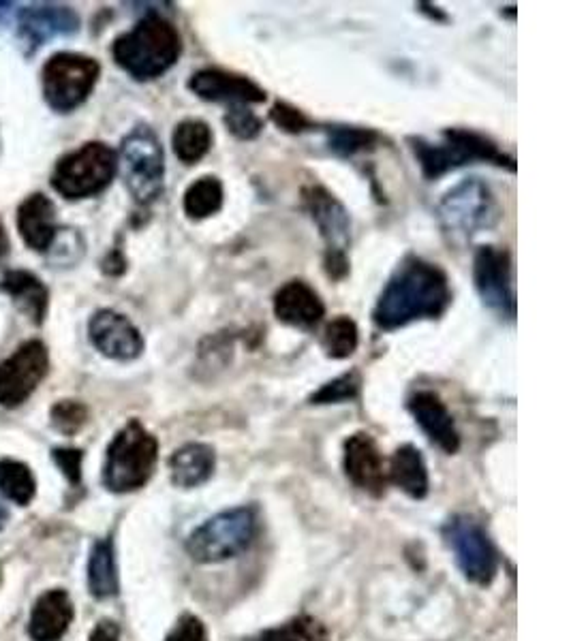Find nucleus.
I'll return each instance as SVG.
<instances>
[{
	"mask_svg": "<svg viewBox=\"0 0 571 641\" xmlns=\"http://www.w3.org/2000/svg\"><path fill=\"white\" fill-rule=\"evenodd\" d=\"M452 304L450 278L437 263L407 255L385 283L373 310L379 330L394 332L415 321L439 319Z\"/></svg>",
	"mask_w": 571,
	"mask_h": 641,
	"instance_id": "f257e3e1",
	"label": "nucleus"
},
{
	"mask_svg": "<svg viewBox=\"0 0 571 641\" xmlns=\"http://www.w3.org/2000/svg\"><path fill=\"white\" fill-rule=\"evenodd\" d=\"M116 65L133 80L150 82L172 69L182 54L178 28L163 15L150 13L112 45Z\"/></svg>",
	"mask_w": 571,
	"mask_h": 641,
	"instance_id": "f03ea898",
	"label": "nucleus"
},
{
	"mask_svg": "<svg viewBox=\"0 0 571 641\" xmlns=\"http://www.w3.org/2000/svg\"><path fill=\"white\" fill-rule=\"evenodd\" d=\"M407 144L415 161L420 163L426 180H439L447 171L477 161L516 171V161L512 156L501 152L490 137L469 129H445L439 142H428L426 137H407Z\"/></svg>",
	"mask_w": 571,
	"mask_h": 641,
	"instance_id": "7ed1b4c3",
	"label": "nucleus"
},
{
	"mask_svg": "<svg viewBox=\"0 0 571 641\" xmlns=\"http://www.w3.org/2000/svg\"><path fill=\"white\" fill-rule=\"evenodd\" d=\"M157 458L159 441L144 428L142 421L131 419L107 447L103 464L105 488L116 494L144 488L154 473Z\"/></svg>",
	"mask_w": 571,
	"mask_h": 641,
	"instance_id": "20e7f679",
	"label": "nucleus"
},
{
	"mask_svg": "<svg viewBox=\"0 0 571 641\" xmlns=\"http://www.w3.org/2000/svg\"><path fill=\"white\" fill-rule=\"evenodd\" d=\"M437 216L445 236L458 242L471 240L480 231L495 227L501 218V208L484 180L467 178L445 193Z\"/></svg>",
	"mask_w": 571,
	"mask_h": 641,
	"instance_id": "39448f33",
	"label": "nucleus"
},
{
	"mask_svg": "<svg viewBox=\"0 0 571 641\" xmlns=\"http://www.w3.org/2000/svg\"><path fill=\"white\" fill-rule=\"evenodd\" d=\"M257 537V515L251 507L227 509L212 515L187 539V552L195 562L216 565L246 552Z\"/></svg>",
	"mask_w": 571,
	"mask_h": 641,
	"instance_id": "423d86ee",
	"label": "nucleus"
},
{
	"mask_svg": "<svg viewBox=\"0 0 571 641\" xmlns=\"http://www.w3.org/2000/svg\"><path fill=\"white\" fill-rule=\"evenodd\" d=\"M118 156L120 176L125 180L127 191L140 206H150L163 193L165 180V154L148 124L137 127L122 139Z\"/></svg>",
	"mask_w": 571,
	"mask_h": 641,
	"instance_id": "0eeeda50",
	"label": "nucleus"
},
{
	"mask_svg": "<svg viewBox=\"0 0 571 641\" xmlns=\"http://www.w3.org/2000/svg\"><path fill=\"white\" fill-rule=\"evenodd\" d=\"M118 171L116 152L103 142H88L58 159L52 186L65 199H88L103 193Z\"/></svg>",
	"mask_w": 571,
	"mask_h": 641,
	"instance_id": "6e6552de",
	"label": "nucleus"
},
{
	"mask_svg": "<svg viewBox=\"0 0 571 641\" xmlns=\"http://www.w3.org/2000/svg\"><path fill=\"white\" fill-rule=\"evenodd\" d=\"M101 65L90 56L60 52L45 62L41 82L43 97L54 112L67 114L80 107L95 90Z\"/></svg>",
	"mask_w": 571,
	"mask_h": 641,
	"instance_id": "1a4fd4ad",
	"label": "nucleus"
},
{
	"mask_svg": "<svg viewBox=\"0 0 571 641\" xmlns=\"http://www.w3.org/2000/svg\"><path fill=\"white\" fill-rule=\"evenodd\" d=\"M302 208L313 218L326 242V272L343 280L349 274L347 248L351 244V216L326 186L308 184L302 189Z\"/></svg>",
	"mask_w": 571,
	"mask_h": 641,
	"instance_id": "9d476101",
	"label": "nucleus"
},
{
	"mask_svg": "<svg viewBox=\"0 0 571 641\" xmlns=\"http://www.w3.org/2000/svg\"><path fill=\"white\" fill-rule=\"evenodd\" d=\"M443 539L456 556L460 571L473 584L488 586L497 575V552L486 530L467 515H456L443 528Z\"/></svg>",
	"mask_w": 571,
	"mask_h": 641,
	"instance_id": "9b49d317",
	"label": "nucleus"
},
{
	"mask_svg": "<svg viewBox=\"0 0 571 641\" xmlns=\"http://www.w3.org/2000/svg\"><path fill=\"white\" fill-rule=\"evenodd\" d=\"M50 351L41 340H28L0 362V404L7 409L24 404L48 377Z\"/></svg>",
	"mask_w": 571,
	"mask_h": 641,
	"instance_id": "f8f14e48",
	"label": "nucleus"
},
{
	"mask_svg": "<svg viewBox=\"0 0 571 641\" xmlns=\"http://www.w3.org/2000/svg\"><path fill=\"white\" fill-rule=\"evenodd\" d=\"M473 280L482 302L499 317H516V295L512 287V259L501 246L477 248L473 259Z\"/></svg>",
	"mask_w": 571,
	"mask_h": 641,
	"instance_id": "ddd939ff",
	"label": "nucleus"
},
{
	"mask_svg": "<svg viewBox=\"0 0 571 641\" xmlns=\"http://www.w3.org/2000/svg\"><path fill=\"white\" fill-rule=\"evenodd\" d=\"M88 336L101 355L116 359V362H133L144 353V338L140 330L129 317L112 308L97 310L90 317Z\"/></svg>",
	"mask_w": 571,
	"mask_h": 641,
	"instance_id": "4468645a",
	"label": "nucleus"
},
{
	"mask_svg": "<svg viewBox=\"0 0 571 641\" xmlns=\"http://www.w3.org/2000/svg\"><path fill=\"white\" fill-rule=\"evenodd\" d=\"M189 90L195 97L210 103H225L227 107L236 105H259L268 99L266 90L244 75L229 73L216 67L199 69L191 75Z\"/></svg>",
	"mask_w": 571,
	"mask_h": 641,
	"instance_id": "2eb2a0df",
	"label": "nucleus"
},
{
	"mask_svg": "<svg viewBox=\"0 0 571 641\" xmlns=\"http://www.w3.org/2000/svg\"><path fill=\"white\" fill-rule=\"evenodd\" d=\"M80 30V15L71 7L35 3L18 15V37L28 50H39L41 45L56 37H69Z\"/></svg>",
	"mask_w": 571,
	"mask_h": 641,
	"instance_id": "dca6fc26",
	"label": "nucleus"
},
{
	"mask_svg": "<svg viewBox=\"0 0 571 641\" xmlns=\"http://www.w3.org/2000/svg\"><path fill=\"white\" fill-rule=\"evenodd\" d=\"M343 466L347 477L356 486L373 496H381L388 486V468L375 443V439L366 432L351 434L345 441Z\"/></svg>",
	"mask_w": 571,
	"mask_h": 641,
	"instance_id": "f3484780",
	"label": "nucleus"
},
{
	"mask_svg": "<svg viewBox=\"0 0 571 641\" xmlns=\"http://www.w3.org/2000/svg\"><path fill=\"white\" fill-rule=\"evenodd\" d=\"M274 315L289 327L313 332L326 317V304L304 280H289L274 293Z\"/></svg>",
	"mask_w": 571,
	"mask_h": 641,
	"instance_id": "a211bd4d",
	"label": "nucleus"
},
{
	"mask_svg": "<svg viewBox=\"0 0 571 641\" xmlns=\"http://www.w3.org/2000/svg\"><path fill=\"white\" fill-rule=\"evenodd\" d=\"M407 409L432 445H437L445 453L458 451L460 434L450 409H447L439 394L430 392V389H420L407 400Z\"/></svg>",
	"mask_w": 571,
	"mask_h": 641,
	"instance_id": "6ab92c4d",
	"label": "nucleus"
},
{
	"mask_svg": "<svg viewBox=\"0 0 571 641\" xmlns=\"http://www.w3.org/2000/svg\"><path fill=\"white\" fill-rule=\"evenodd\" d=\"M73 620V603L65 590H50L39 597L28 620L33 641H60Z\"/></svg>",
	"mask_w": 571,
	"mask_h": 641,
	"instance_id": "aec40b11",
	"label": "nucleus"
},
{
	"mask_svg": "<svg viewBox=\"0 0 571 641\" xmlns=\"http://www.w3.org/2000/svg\"><path fill=\"white\" fill-rule=\"evenodd\" d=\"M54 214V203L41 193L30 195L20 203L18 229L28 248L39 250V253H48V248L52 246L58 231Z\"/></svg>",
	"mask_w": 571,
	"mask_h": 641,
	"instance_id": "412c9836",
	"label": "nucleus"
},
{
	"mask_svg": "<svg viewBox=\"0 0 571 641\" xmlns=\"http://www.w3.org/2000/svg\"><path fill=\"white\" fill-rule=\"evenodd\" d=\"M216 466L214 449L204 443H187L176 449L169 458V473H172L174 486L182 490L199 488L206 483Z\"/></svg>",
	"mask_w": 571,
	"mask_h": 641,
	"instance_id": "4be33fe9",
	"label": "nucleus"
},
{
	"mask_svg": "<svg viewBox=\"0 0 571 641\" xmlns=\"http://www.w3.org/2000/svg\"><path fill=\"white\" fill-rule=\"evenodd\" d=\"M0 289L11 297L15 306H18L30 321L37 325L43 323L50 306V291L43 285L39 276L26 270H11L5 274Z\"/></svg>",
	"mask_w": 571,
	"mask_h": 641,
	"instance_id": "5701e85b",
	"label": "nucleus"
},
{
	"mask_svg": "<svg viewBox=\"0 0 571 641\" xmlns=\"http://www.w3.org/2000/svg\"><path fill=\"white\" fill-rule=\"evenodd\" d=\"M388 477L394 486H398L411 498L420 500L428 494V468L418 447H398L392 456Z\"/></svg>",
	"mask_w": 571,
	"mask_h": 641,
	"instance_id": "b1692460",
	"label": "nucleus"
},
{
	"mask_svg": "<svg viewBox=\"0 0 571 641\" xmlns=\"http://www.w3.org/2000/svg\"><path fill=\"white\" fill-rule=\"evenodd\" d=\"M118 569L114 541L105 537L95 543L88 558V588L95 599H112L118 594Z\"/></svg>",
	"mask_w": 571,
	"mask_h": 641,
	"instance_id": "393cba45",
	"label": "nucleus"
},
{
	"mask_svg": "<svg viewBox=\"0 0 571 641\" xmlns=\"http://www.w3.org/2000/svg\"><path fill=\"white\" fill-rule=\"evenodd\" d=\"M210 124L199 118H187L176 124L172 135L174 154L184 165H195L204 159L212 148Z\"/></svg>",
	"mask_w": 571,
	"mask_h": 641,
	"instance_id": "a878e982",
	"label": "nucleus"
},
{
	"mask_svg": "<svg viewBox=\"0 0 571 641\" xmlns=\"http://www.w3.org/2000/svg\"><path fill=\"white\" fill-rule=\"evenodd\" d=\"M223 182L216 176H202L195 180L187 193H184V214H187L191 221H204V218L214 216L223 208Z\"/></svg>",
	"mask_w": 571,
	"mask_h": 641,
	"instance_id": "bb28decb",
	"label": "nucleus"
},
{
	"mask_svg": "<svg viewBox=\"0 0 571 641\" xmlns=\"http://www.w3.org/2000/svg\"><path fill=\"white\" fill-rule=\"evenodd\" d=\"M35 492L37 481L24 462L11 458L0 460V494L9 498L11 503L26 507L35 498Z\"/></svg>",
	"mask_w": 571,
	"mask_h": 641,
	"instance_id": "cd10ccee",
	"label": "nucleus"
},
{
	"mask_svg": "<svg viewBox=\"0 0 571 641\" xmlns=\"http://www.w3.org/2000/svg\"><path fill=\"white\" fill-rule=\"evenodd\" d=\"M328 133V148L341 156V159H351L360 152L373 150L379 142L381 135L373 129H362V127H345V124H334V127L326 129Z\"/></svg>",
	"mask_w": 571,
	"mask_h": 641,
	"instance_id": "c85d7f7f",
	"label": "nucleus"
},
{
	"mask_svg": "<svg viewBox=\"0 0 571 641\" xmlns=\"http://www.w3.org/2000/svg\"><path fill=\"white\" fill-rule=\"evenodd\" d=\"M360 345V330L353 319L341 315L332 319L321 336V347L332 359H347Z\"/></svg>",
	"mask_w": 571,
	"mask_h": 641,
	"instance_id": "c756f323",
	"label": "nucleus"
},
{
	"mask_svg": "<svg viewBox=\"0 0 571 641\" xmlns=\"http://www.w3.org/2000/svg\"><path fill=\"white\" fill-rule=\"evenodd\" d=\"M251 641H328V629L311 616H298L279 627L259 633Z\"/></svg>",
	"mask_w": 571,
	"mask_h": 641,
	"instance_id": "7c9ffc66",
	"label": "nucleus"
},
{
	"mask_svg": "<svg viewBox=\"0 0 571 641\" xmlns=\"http://www.w3.org/2000/svg\"><path fill=\"white\" fill-rule=\"evenodd\" d=\"M362 377L358 370H349L341 377L328 381L311 396V404H341L351 402L360 396Z\"/></svg>",
	"mask_w": 571,
	"mask_h": 641,
	"instance_id": "2f4dec72",
	"label": "nucleus"
},
{
	"mask_svg": "<svg viewBox=\"0 0 571 641\" xmlns=\"http://www.w3.org/2000/svg\"><path fill=\"white\" fill-rule=\"evenodd\" d=\"M86 242L82 233L77 229H58L52 246L48 248V255L56 265H75L84 257Z\"/></svg>",
	"mask_w": 571,
	"mask_h": 641,
	"instance_id": "473e14b6",
	"label": "nucleus"
},
{
	"mask_svg": "<svg viewBox=\"0 0 571 641\" xmlns=\"http://www.w3.org/2000/svg\"><path fill=\"white\" fill-rule=\"evenodd\" d=\"M50 419H52V426L60 434L73 436V434H77L86 426L88 409L82 402H77V400H60V402H56L52 406Z\"/></svg>",
	"mask_w": 571,
	"mask_h": 641,
	"instance_id": "72a5a7b5",
	"label": "nucleus"
},
{
	"mask_svg": "<svg viewBox=\"0 0 571 641\" xmlns=\"http://www.w3.org/2000/svg\"><path fill=\"white\" fill-rule=\"evenodd\" d=\"M225 127L231 135H236L242 142H251L261 131H264V120H261L255 112H251V107L246 105H236V107H227V114L223 118Z\"/></svg>",
	"mask_w": 571,
	"mask_h": 641,
	"instance_id": "f704fd0d",
	"label": "nucleus"
},
{
	"mask_svg": "<svg viewBox=\"0 0 571 641\" xmlns=\"http://www.w3.org/2000/svg\"><path fill=\"white\" fill-rule=\"evenodd\" d=\"M270 118H272V122L276 124V127L283 129L285 133H304L306 129L313 127V122L308 120L298 107H293V105H289L285 101H276L274 103Z\"/></svg>",
	"mask_w": 571,
	"mask_h": 641,
	"instance_id": "c9c22d12",
	"label": "nucleus"
},
{
	"mask_svg": "<svg viewBox=\"0 0 571 641\" xmlns=\"http://www.w3.org/2000/svg\"><path fill=\"white\" fill-rule=\"evenodd\" d=\"M52 458L56 466L63 471V475L73 483V486H80L82 481V451L80 449H54Z\"/></svg>",
	"mask_w": 571,
	"mask_h": 641,
	"instance_id": "e433bc0d",
	"label": "nucleus"
},
{
	"mask_svg": "<svg viewBox=\"0 0 571 641\" xmlns=\"http://www.w3.org/2000/svg\"><path fill=\"white\" fill-rule=\"evenodd\" d=\"M165 641H208V633L202 620L193 614H187L176 622V627L169 631Z\"/></svg>",
	"mask_w": 571,
	"mask_h": 641,
	"instance_id": "4c0bfd02",
	"label": "nucleus"
},
{
	"mask_svg": "<svg viewBox=\"0 0 571 641\" xmlns=\"http://www.w3.org/2000/svg\"><path fill=\"white\" fill-rule=\"evenodd\" d=\"M90 641H120V629L112 620H101L95 631L90 633Z\"/></svg>",
	"mask_w": 571,
	"mask_h": 641,
	"instance_id": "58836bf2",
	"label": "nucleus"
},
{
	"mask_svg": "<svg viewBox=\"0 0 571 641\" xmlns=\"http://www.w3.org/2000/svg\"><path fill=\"white\" fill-rule=\"evenodd\" d=\"M9 253V238H7V231L3 221H0V259Z\"/></svg>",
	"mask_w": 571,
	"mask_h": 641,
	"instance_id": "ea45409f",
	"label": "nucleus"
},
{
	"mask_svg": "<svg viewBox=\"0 0 571 641\" xmlns=\"http://www.w3.org/2000/svg\"><path fill=\"white\" fill-rule=\"evenodd\" d=\"M7 518H9L7 509H5L3 505H0V530H3V528H5V524H7Z\"/></svg>",
	"mask_w": 571,
	"mask_h": 641,
	"instance_id": "a19ab883",
	"label": "nucleus"
},
{
	"mask_svg": "<svg viewBox=\"0 0 571 641\" xmlns=\"http://www.w3.org/2000/svg\"><path fill=\"white\" fill-rule=\"evenodd\" d=\"M7 7H11L9 3H0V22H5V18H7Z\"/></svg>",
	"mask_w": 571,
	"mask_h": 641,
	"instance_id": "79ce46f5",
	"label": "nucleus"
}]
</instances>
